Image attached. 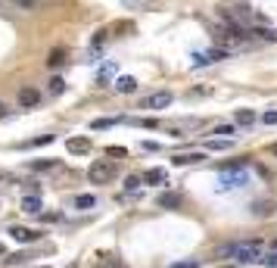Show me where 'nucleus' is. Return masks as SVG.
Wrapping results in <instances>:
<instances>
[{"instance_id":"5","label":"nucleus","mask_w":277,"mask_h":268,"mask_svg":"<svg viewBox=\"0 0 277 268\" xmlns=\"http://www.w3.org/2000/svg\"><path fill=\"white\" fill-rule=\"evenodd\" d=\"M171 90H156V94H149V97H144V110H165V106H171Z\"/></svg>"},{"instance_id":"36","label":"nucleus","mask_w":277,"mask_h":268,"mask_svg":"<svg viewBox=\"0 0 277 268\" xmlns=\"http://www.w3.org/2000/svg\"><path fill=\"white\" fill-rule=\"evenodd\" d=\"M274 246H277V244H274Z\"/></svg>"},{"instance_id":"17","label":"nucleus","mask_w":277,"mask_h":268,"mask_svg":"<svg viewBox=\"0 0 277 268\" xmlns=\"http://www.w3.org/2000/svg\"><path fill=\"white\" fill-rule=\"evenodd\" d=\"M253 35H258L262 41H271V44H277V28H256Z\"/></svg>"},{"instance_id":"9","label":"nucleus","mask_w":277,"mask_h":268,"mask_svg":"<svg viewBox=\"0 0 277 268\" xmlns=\"http://www.w3.org/2000/svg\"><path fill=\"white\" fill-rule=\"evenodd\" d=\"M65 147H69V153H75V156H87L90 150H94V147H90V140H87V137H72V140H69Z\"/></svg>"},{"instance_id":"19","label":"nucleus","mask_w":277,"mask_h":268,"mask_svg":"<svg viewBox=\"0 0 277 268\" xmlns=\"http://www.w3.org/2000/svg\"><path fill=\"white\" fill-rule=\"evenodd\" d=\"M63 90H65V81L60 78V75H56V78H50V94H53V97H60Z\"/></svg>"},{"instance_id":"16","label":"nucleus","mask_w":277,"mask_h":268,"mask_svg":"<svg viewBox=\"0 0 277 268\" xmlns=\"http://www.w3.org/2000/svg\"><path fill=\"white\" fill-rule=\"evenodd\" d=\"M31 169H35V172H50V169H56V159H35Z\"/></svg>"},{"instance_id":"27","label":"nucleus","mask_w":277,"mask_h":268,"mask_svg":"<svg viewBox=\"0 0 277 268\" xmlns=\"http://www.w3.org/2000/svg\"><path fill=\"white\" fill-rule=\"evenodd\" d=\"M262 122H265V125H277V110H268V112L262 115Z\"/></svg>"},{"instance_id":"30","label":"nucleus","mask_w":277,"mask_h":268,"mask_svg":"<svg viewBox=\"0 0 277 268\" xmlns=\"http://www.w3.org/2000/svg\"><path fill=\"white\" fill-rule=\"evenodd\" d=\"M13 3H19V6H25V10H35V6H38V0H13Z\"/></svg>"},{"instance_id":"18","label":"nucleus","mask_w":277,"mask_h":268,"mask_svg":"<svg viewBox=\"0 0 277 268\" xmlns=\"http://www.w3.org/2000/svg\"><path fill=\"white\" fill-rule=\"evenodd\" d=\"M265 268H277V249H268V253H262V259H258Z\"/></svg>"},{"instance_id":"13","label":"nucleus","mask_w":277,"mask_h":268,"mask_svg":"<svg viewBox=\"0 0 277 268\" xmlns=\"http://www.w3.org/2000/svg\"><path fill=\"white\" fill-rule=\"evenodd\" d=\"M63 63H65V50H63V47H56L53 53L47 56V66H50V69H60Z\"/></svg>"},{"instance_id":"35","label":"nucleus","mask_w":277,"mask_h":268,"mask_svg":"<svg viewBox=\"0 0 277 268\" xmlns=\"http://www.w3.org/2000/svg\"><path fill=\"white\" fill-rule=\"evenodd\" d=\"M0 181H3V175H0Z\"/></svg>"},{"instance_id":"26","label":"nucleus","mask_w":277,"mask_h":268,"mask_svg":"<svg viewBox=\"0 0 277 268\" xmlns=\"http://www.w3.org/2000/svg\"><path fill=\"white\" fill-rule=\"evenodd\" d=\"M112 125H115L112 119H97V122H90V128L97 131V128H112Z\"/></svg>"},{"instance_id":"33","label":"nucleus","mask_w":277,"mask_h":268,"mask_svg":"<svg viewBox=\"0 0 277 268\" xmlns=\"http://www.w3.org/2000/svg\"><path fill=\"white\" fill-rule=\"evenodd\" d=\"M271 153H274V156H277V144H271Z\"/></svg>"},{"instance_id":"22","label":"nucleus","mask_w":277,"mask_h":268,"mask_svg":"<svg viewBox=\"0 0 277 268\" xmlns=\"http://www.w3.org/2000/svg\"><path fill=\"white\" fill-rule=\"evenodd\" d=\"M228 147H231V140H221V137L206 140V150H228Z\"/></svg>"},{"instance_id":"31","label":"nucleus","mask_w":277,"mask_h":268,"mask_svg":"<svg viewBox=\"0 0 277 268\" xmlns=\"http://www.w3.org/2000/svg\"><path fill=\"white\" fill-rule=\"evenodd\" d=\"M94 268H119V265H115V262H109V259H100V262H97Z\"/></svg>"},{"instance_id":"1","label":"nucleus","mask_w":277,"mask_h":268,"mask_svg":"<svg viewBox=\"0 0 277 268\" xmlns=\"http://www.w3.org/2000/svg\"><path fill=\"white\" fill-rule=\"evenodd\" d=\"M231 259L237 265H253L262 259V240H243V244H234Z\"/></svg>"},{"instance_id":"25","label":"nucleus","mask_w":277,"mask_h":268,"mask_svg":"<svg viewBox=\"0 0 277 268\" xmlns=\"http://www.w3.org/2000/svg\"><path fill=\"white\" fill-rule=\"evenodd\" d=\"M106 153H109V156H115V159H125V156H128V150H125V147H109Z\"/></svg>"},{"instance_id":"21","label":"nucleus","mask_w":277,"mask_h":268,"mask_svg":"<svg viewBox=\"0 0 277 268\" xmlns=\"http://www.w3.org/2000/svg\"><path fill=\"white\" fill-rule=\"evenodd\" d=\"M44 144H53V134H41V137L28 140V144H22V147H44Z\"/></svg>"},{"instance_id":"23","label":"nucleus","mask_w":277,"mask_h":268,"mask_svg":"<svg viewBox=\"0 0 277 268\" xmlns=\"http://www.w3.org/2000/svg\"><path fill=\"white\" fill-rule=\"evenodd\" d=\"M140 184H144V178H137V175H131V178L125 181V190H131V194H134V190H137Z\"/></svg>"},{"instance_id":"14","label":"nucleus","mask_w":277,"mask_h":268,"mask_svg":"<svg viewBox=\"0 0 277 268\" xmlns=\"http://www.w3.org/2000/svg\"><path fill=\"white\" fill-rule=\"evenodd\" d=\"M156 203L162 206V209H174V206H181V197H178V194H162Z\"/></svg>"},{"instance_id":"7","label":"nucleus","mask_w":277,"mask_h":268,"mask_svg":"<svg viewBox=\"0 0 277 268\" xmlns=\"http://www.w3.org/2000/svg\"><path fill=\"white\" fill-rule=\"evenodd\" d=\"M38 103H41V94L35 88H22L19 90V106L22 110H31V106H38Z\"/></svg>"},{"instance_id":"15","label":"nucleus","mask_w":277,"mask_h":268,"mask_svg":"<svg viewBox=\"0 0 277 268\" xmlns=\"http://www.w3.org/2000/svg\"><path fill=\"white\" fill-rule=\"evenodd\" d=\"M165 181V169H149L144 175V184H162Z\"/></svg>"},{"instance_id":"24","label":"nucleus","mask_w":277,"mask_h":268,"mask_svg":"<svg viewBox=\"0 0 277 268\" xmlns=\"http://www.w3.org/2000/svg\"><path fill=\"white\" fill-rule=\"evenodd\" d=\"M171 268H199V259H181V262H174Z\"/></svg>"},{"instance_id":"20","label":"nucleus","mask_w":277,"mask_h":268,"mask_svg":"<svg viewBox=\"0 0 277 268\" xmlns=\"http://www.w3.org/2000/svg\"><path fill=\"white\" fill-rule=\"evenodd\" d=\"M237 122L240 125H253L256 122V112L253 110H237Z\"/></svg>"},{"instance_id":"28","label":"nucleus","mask_w":277,"mask_h":268,"mask_svg":"<svg viewBox=\"0 0 277 268\" xmlns=\"http://www.w3.org/2000/svg\"><path fill=\"white\" fill-rule=\"evenodd\" d=\"M212 134H234V125H215Z\"/></svg>"},{"instance_id":"32","label":"nucleus","mask_w":277,"mask_h":268,"mask_svg":"<svg viewBox=\"0 0 277 268\" xmlns=\"http://www.w3.org/2000/svg\"><path fill=\"white\" fill-rule=\"evenodd\" d=\"M6 112H10V110H6V103L0 100V119H6Z\"/></svg>"},{"instance_id":"3","label":"nucleus","mask_w":277,"mask_h":268,"mask_svg":"<svg viewBox=\"0 0 277 268\" xmlns=\"http://www.w3.org/2000/svg\"><path fill=\"white\" fill-rule=\"evenodd\" d=\"M218 181H221V187H243L246 184V165L243 162H231V165H221L218 169Z\"/></svg>"},{"instance_id":"8","label":"nucleus","mask_w":277,"mask_h":268,"mask_svg":"<svg viewBox=\"0 0 277 268\" xmlns=\"http://www.w3.org/2000/svg\"><path fill=\"white\" fill-rule=\"evenodd\" d=\"M19 209H22V212H28V215H41V197L38 194H25Z\"/></svg>"},{"instance_id":"2","label":"nucleus","mask_w":277,"mask_h":268,"mask_svg":"<svg viewBox=\"0 0 277 268\" xmlns=\"http://www.w3.org/2000/svg\"><path fill=\"white\" fill-rule=\"evenodd\" d=\"M246 28H240V25H224L221 31H218V47L228 53V50H237V47H243L246 44Z\"/></svg>"},{"instance_id":"29","label":"nucleus","mask_w":277,"mask_h":268,"mask_svg":"<svg viewBox=\"0 0 277 268\" xmlns=\"http://www.w3.org/2000/svg\"><path fill=\"white\" fill-rule=\"evenodd\" d=\"M256 212H258V215H268V212H274V203H271V206H268V203H256Z\"/></svg>"},{"instance_id":"12","label":"nucleus","mask_w":277,"mask_h":268,"mask_svg":"<svg viewBox=\"0 0 277 268\" xmlns=\"http://www.w3.org/2000/svg\"><path fill=\"white\" fill-rule=\"evenodd\" d=\"M97 206V197L94 194H78V197H75V209H85V212H87V209H94Z\"/></svg>"},{"instance_id":"11","label":"nucleus","mask_w":277,"mask_h":268,"mask_svg":"<svg viewBox=\"0 0 277 268\" xmlns=\"http://www.w3.org/2000/svg\"><path fill=\"white\" fill-rule=\"evenodd\" d=\"M115 88H119L122 94H134V90H137V78H131V75H122V78H115Z\"/></svg>"},{"instance_id":"6","label":"nucleus","mask_w":277,"mask_h":268,"mask_svg":"<svg viewBox=\"0 0 277 268\" xmlns=\"http://www.w3.org/2000/svg\"><path fill=\"white\" fill-rule=\"evenodd\" d=\"M203 159H206L203 150H190V153H174L171 162L174 165H193V162H203Z\"/></svg>"},{"instance_id":"10","label":"nucleus","mask_w":277,"mask_h":268,"mask_svg":"<svg viewBox=\"0 0 277 268\" xmlns=\"http://www.w3.org/2000/svg\"><path fill=\"white\" fill-rule=\"evenodd\" d=\"M10 237L19 240V244H31V240H38V234L31 228H22V224H16V228H10Z\"/></svg>"},{"instance_id":"34","label":"nucleus","mask_w":277,"mask_h":268,"mask_svg":"<svg viewBox=\"0 0 277 268\" xmlns=\"http://www.w3.org/2000/svg\"><path fill=\"white\" fill-rule=\"evenodd\" d=\"M3 253H6V249H3V244H0V256H3Z\"/></svg>"},{"instance_id":"4","label":"nucleus","mask_w":277,"mask_h":268,"mask_svg":"<svg viewBox=\"0 0 277 268\" xmlns=\"http://www.w3.org/2000/svg\"><path fill=\"white\" fill-rule=\"evenodd\" d=\"M115 175H119V165H115L112 159H97V162L90 165L87 178L94 184H109V181H115Z\"/></svg>"}]
</instances>
